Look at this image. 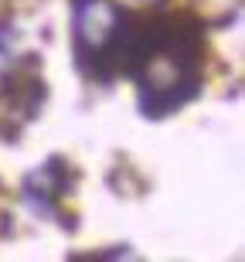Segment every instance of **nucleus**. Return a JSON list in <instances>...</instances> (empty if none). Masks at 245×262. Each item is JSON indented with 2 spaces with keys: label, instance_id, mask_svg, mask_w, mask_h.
I'll return each mask as SVG.
<instances>
[{
  "label": "nucleus",
  "instance_id": "obj_1",
  "mask_svg": "<svg viewBox=\"0 0 245 262\" xmlns=\"http://www.w3.org/2000/svg\"><path fill=\"white\" fill-rule=\"evenodd\" d=\"M123 10L113 0H72V48L75 65L92 82L109 78V48L119 31Z\"/></svg>",
  "mask_w": 245,
  "mask_h": 262
},
{
  "label": "nucleus",
  "instance_id": "obj_2",
  "mask_svg": "<svg viewBox=\"0 0 245 262\" xmlns=\"http://www.w3.org/2000/svg\"><path fill=\"white\" fill-rule=\"evenodd\" d=\"M44 99H48V85L38 75V58L28 55L0 82V136L14 143L20 129L41 113Z\"/></svg>",
  "mask_w": 245,
  "mask_h": 262
},
{
  "label": "nucleus",
  "instance_id": "obj_3",
  "mask_svg": "<svg viewBox=\"0 0 245 262\" xmlns=\"http://www.w3.org/2000/svg\"><path fill=\"white\" fill-rule=\"evenodd\" d=\"M75 181H79V174L72 170L69 160L48 157L44 167L31 170V174L24 177L20 194H24V204H28L34 214H41V218H61L58 208H55V201H58L61 194H69L72 187H75Z\"/></svg>",
  "mask_w": 245,
  "mask_h": 262
}]
</instances>
